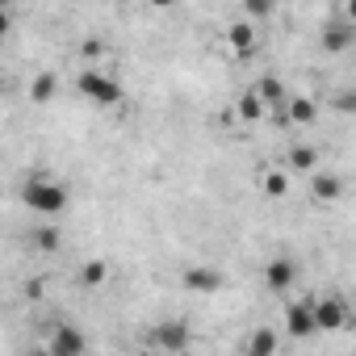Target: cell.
<instances>
[{"label":"cell","instance_id":"1","mask_svg":"<svg viewBox=\"0 0 356 356\" xmlns=\"http://www.w3.org/2000/svg\"><path fill=\"white\" fill-rule=\"evenodd\" d=\"M22 197L34 214H63L67 210V189L59 181H51V176H30Z\"/></svg>","mask_w":356,"mask_h":356},{"label":"cell","instance_id":"2","mask_svg":"<svg viewBox=\"0 0 356 356\" xmlns=\"http://www.w3.org/2000/svg\"><path fill=\"white\" fill-rule=\"evenodd\" d=\"M76 88H80V97L92 101V105H118V101H122V84H118L109 72H101V67H84V72L76 76Z\"/></svg>","mask_w":356,"mask_h":356},{"label":"cell","instance_id":"3","mask_svg":"<svg viewBox=\"0 0 356 356\" xmlns=\"http://www.w3.org/2000/svg\"><path fill=\"white\" fill-rule=\"evenodd\" d=\"M285 335H293V339H310V335H318L314 302H289V310H285Z\"/></svg>","mask_w":356,"mask_h":356},{"label":"cell","instance_id":"4","mask_svg":"<svg viewBox=\"0 0 356 356\" xmlns=\"http://www.w3.org/2000/svg\"><path fill=\"white\" fill-rule=\"evenodd\" d=\"M314 318H318V331H343L352 323L343 298H314Z\"/></svg>","mask_w":356,"mask_h":356},{"label":"cell","instance_id":"5","mask_svg":"<svg viewBox=\"0 0 356 356\" xmlns=\"http://www.w3.org/2000/svg\"><path fill=\"white\" fill-rule=\"evenodd\" d=\"M151 339H155V348H163V352H185V348H189V323H181V318L159 323V327L151 331Z\"/></svg>","mask_w":356,"mask_h":356},{"label":"cell","instance_id":"6","mask_svg":"<svg viewBox=\"0 0 356 356\" xmlns=\"http://www.w3.org/2000/svg\"><path fill=\"white\" fill-rule=\"evenodd\" d=\"M293 277H298V264H293L289 256H273V260L264 264V285H268L273 293H285V289L293 285Z\"/></svg>","mask_w":356,"mask_h":356},{"label":"cell","instance_id":"7","mask_svg":"<svg viewBox=\"0 0 356 356\" xmlns=\"http://www.w3.org/2000/svg\"><path fill=\"white\" fill-rule=\"evenodd\" d=\"M185 289H193V293H218L222 289V273L210 268V264H193V268H185Z\"/></svg>","mask_w":356,"mask_h":356},{"label":"cell","instance_id":"8","mask_svg":"<svg viewBox=\"0 0 356 356\" xmlns=\"http://www.w3.org/2000/svg\"><path fill=\"white\" fill-rule=\"evenodd\" d=\"M47 348H51L55 356H84V335H80L76 327L63 323V327L51 331V343H47Z\"/></svg>","mask_w":356,"mask_h":356},{"label":"cell","instance_id":"9","mask_svg":"<svg viewBox=\"0 0 356 356\" xmlns=\"http://www.w3.org/2000/svg\"><path fill=\"white\" fill-rule=\"evenodd\" d=\"M310 193H314V202L331 206V202L343 197V181H339L335 172H314V176H310Z\"/></svg>","mask_w":356,"mask_h":356},{"label":"cell","instance_id":"10","mask_svg":"<svg viewBox=\"0 0 356 356\" xmlns=\"http://www.w3.org/2000/svg\"><path fill=\"white\" fill-rule=\"evenodd\" d=\"M243 356H277V331L273 327H252L243 339Z\"/></svg>","mask_w":356,"mask_h":356},{"label":"cell","instance_id":"11","mask_svg":"<svg viewBox=\"0 0 356 356\" xmlns=\"http://www.w3.org/2000/svg\"><path fill=\"white\" fill-rule=\"evenodd\" d=\"M352 38H356V34H352V26H348V22H327L318 42H323V51L339 55V51H348V47H352Z\"/></svg>","mask_w":356,"mask_h":356},{"label":"cell","instance_id":"12","mask_svg":"<svg viewBox=\"0 0 356 356\" xmlns=\"http://www.w3.org/2000/svg\"><path fill=\"white\" fill-rule=\"evenodd\" d=\"M227 47H231L235 55H252V51H256V26H252V22H235V26L227 30Z\"/></svg>","mask_w":356,"mask_h":356},{"label":"cell","instance_id":"13","mask_svg":"<svg viewBox=\"0 0 356 356\" xmlns=\"http://www.w3.org/2000/svg\"><path fill=\"white\" fill-rule=\"evenodd\" d=\"M256 92H260V101L273 109V105H289V92H285V84L277 80V76H264L260 84H256Z\"/></svg>","mask_w":356,"mask_h":356},{"label":"cell","instance_id":"14","mask_svg":"<svg viewBox=\"0 0 356 356\" xmlns=\"http://www.w3.org/2000/svg\"><path fill=\"white\" fill-rule=\"evenodd\" d=\"M285 113H289V122H298V126H310L318 109H314V101H310V97H289Z\"/></svg>","mask_w":356,"mask_h":356},{"label":"cell","instance_id":"15","mask_svg":"<svg viewBox=\"0 0 356 356\" xmlns=\"http://www.w3.org/2000/svg\"><path fill=\"white\" fill-rule=\"evenodd\" d=\"M264 113H268V105L260 101V92H256V88L239 97V118H243V122H260Z\"/></svg>","mask_w":356,"mask_h":356},{"label":"cell","instance_id":"16","mask_svg":"<svg viewBox=\"0 0 356 356\" xmlns=\"http://www.w3.org/2000/svg\"><path fill=\"white\" fill-rule=\"evenodd\" d=\"M289 168L314 176V172H318V151H314V147H293V151H289Z\"/></svg>","mask_w":356,"mask_h":356},{"label":"cell","instance_id":"17","mask_svg":"<svg viewBox=\"0 0 356 356\" xmlns=\"http://www.w3.org/2000/svg\"><path fill=\"white\" fill-rule=\"evenodd\" d=\"M30 97H34V105H47V101L55 97V76H51V72L34 76V84H30Z\"/></svg>","mask_w":356,"mask_h":356},{"label":"cell","instance_id":"18","mask_svg":"<svg viewBox=\"0 0 356 356\" xmlns=\"http://www.w3.org/2000/svg\"><path fill=\"white\" fill-rule=\"evenodd\" d=\"M105 277H109L105 260H88V264L80 268V281H84V285H105Z\"/></svg>","mask_w":356,"mask_h":356},{"label":"cell","instance_id":"19","mask_svg":"<svg viewBox=\"0 0 356 356\" xmlns=\"http://www.w3.org/2000/svg\"><path fill=\"white\" fill-rule=\"evenodd\" d=\"M264 193H268V197H285V193H289V176H285V172H268V176H264Z\"/></svg>","mask_w":356,"mask_h":356},{"label":"cell","instance_id":"20","mask_svg":"<svg viewBox=\"0 0 356 356\" xmlns=\"http://www.w3.org/2000/svg\"><path fill=\"white\" fill-rule=\"evenodd\" d=\"M34 248H38V252H55V248H59V231H55V227H38V231H34Z\"/></svg>","mask_w":356,"mask_h":356},{"label":"cell","instance_id":"21","mask_svg":"<svg viewBox=\"0 0 356 356\" xmlns=\"http://www.w3.org/2000/svg\"><path fill=\"white\" fill-rule=\"evenodd\" d=\"M248 17H273V0H248Z\"/></svg>","mask_w":356,"mask_h":356},{"label":"cell","instance_id":"22","mask_svg":"<svg viewBox=\"0 0 356 356\" xmlns=\"http://www.w3.org/2000/svg\"><path fill=\"white\" fill-rule=\"evenodd\" d=\"M339 109H356V92H343L339 97Z\"/></svg>","mask_w":356,"mask_h":356},{"label":"cell","instance_id":"23","mask_svg":"<svg viewBox=\"0 0 356 356\" xmlns=\"http://www.w3.org/2000/svg\"><path fill=\"white\" fill-rule=\"evenodd\" d=\"M343 13H348V26H352V22H356V0H352V5H348Z\"/></svg>","mask_w":356,"mask_h":356},{"label":"cell","instance_id":"24","mask_svg":"<svg viewBox=\"0 0 356 356\" xmlns=\"http://www.w3.org/2000/svg\"><path fill=\"white\" fill-rule=\"evenodd\" d=\"M30 356H55V352H51V348H38V352H30Z\"/></svg>","mask_w":356,"mask_h":356}]
</instances>
